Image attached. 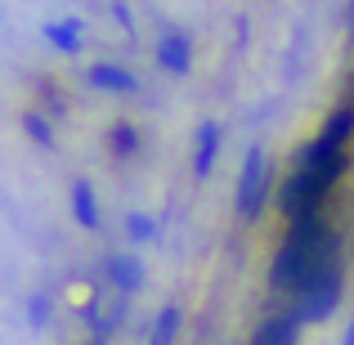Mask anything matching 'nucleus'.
<instances>
[{"instance_id": "obj_6", "label": "nucleus", "mask_w": 354, "mask_h": 345, "mask_svg": "<svg viewBox=\"0 0 354 345\" xmlns=\"http://www.w3.org/2000/svg\"><path fill=\"white\" fill-rule=\"evenodd\" d=\"M171 328H175V310H166L162 323H157V345H171Z\"/></svg>"}, {"instance_id": "obj_1", "label": "nucleus", "mask_w": 354, "mask_h": 345, "mask_svg": "<svg viewBox=\"0 0 354 345\" xmlns=\"http://www.w3.org/2000/svg\"><path fill=\"white\" fill-rule=\"evenodd\" d=\"M256 184H260V157L251 153V157H247V171H242V193H238L242 211H251V207H256Z\"/></svg>"}, {"instance_id": "obj_3", "label": "nucleus", "mask_w": 354, "mask_h": 345, "mask_svg": "<svg viewBox=\"0 0 354 345\" xmlns=\"http://www.w3.org/2000/svg\"><path fill=\"white\" fill-rule=\"evenodd\" d=\"M211 153H216V126L202 130V148H198V171H207L211 166Z\"/></svg>"}, {"instance_id": "obj_4", "label": "nucleus", "mask_w": 354, "mask_h": 345, "mask_svg": "<svg viewBox=\"0 0 354 345\" xmlns=\"http://www.w3.org/2000/svg\"><path fill=\"white\" fill-rule=\"evenodd\" d=\"M162 63H166V68H184V63H189V54H180V45L166 41L162 45Z\"/></svg>"}, {"instance_id": "obj_5", "label": "nucleus", "mask_w": 354, "mask_h": 345, "mask_svg": "<svg viewBox=\"0 0 354 345\" xmlns=\"http://www.w3.org/2000/svg\"><path fill=\"white\" fill-rule=\"evenodd\" d=\"M130 265H135V260H117V265H113V274H117V278H121L126 287H135V283H139V274H135Z\"/></svg>"}, {"instance_id": "obj_2", "label": "nucleus", "mask_w": 354, "mask_h": 345, "mask_svg": "<svg viewBox=\"0 0 354 345\" xmlns=\"http://www.w3.org/2000/svg\"><path fill=\"white\" fill-rule=\"evenodd\" d=\"M90 81H99L104 90H135V81L121 68H90Z\"/></svg>"}, {"instance_id": "obj_7", "label": "nucleus", "mask_w": 354, "mask_h": 345, "mask_svg": "<svg viewBox=\"0 0 354 345\" xmlns=\"http://www.w3.org/2000/svg\"><path fill=\"white\" fill-rule=\"evenodd\" d=\"M77 207H81V220L95 225V207H90V189H77Z\"/></svg>"}]
</instances>
